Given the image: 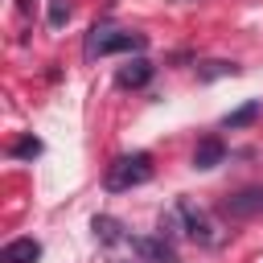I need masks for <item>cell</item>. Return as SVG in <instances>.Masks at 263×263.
<instances>
[{
  "label": "cell",
  "instance_id": "3",
  "mask_svg": "<svg viewBox=\"0 0 263 263\" xmlns=\"http://www.w3.org/2000/svg\"><path fill=\"white\" fill-rule=\"evenodd\" d=\"M173 210H177V218H181V234H189V238L201 242V247H214V242H218L214 222H210V214H205L201 205H193L189 197H177Z\"/></svg>",
  "mask_w": 263,
  "mask_h": 263
},
{
  "label": "cell",
  "instance_id": "10",
  "mask_svg": "<svg viewBox=\"0 0 263 263\" xmlns=\"http://www.w3.org/2000/svg\"><path fill=\"white\" fill-rule=\"evenodd\" d=\"M259 111H263V107H259V99H251V103H242L238 111H230V115H226L222 123H226V127H242V123H251V119H255Z\"/></svg>",
  "mask_w": 263,
  "mask_h": 263
},
{
  "label": "cell",
  "instance_id": "9",
  "mask_svg": "<svg viewBox=\"0 0 263 263\" xmlns=\"http://www.w3.org/2000/svg\"><path fill=\"white\" fill-rule=\"evenodd\" d=\"M148 78H152V62H144V58L127 62V66L115 74V82H119V86H144Z\"/></svg>",
  "mask_w": 263,
  "mask_h": 263
},
{
  "label": "cell",
  "instance_id": "6",
  "mask_svg": "<svg viewBox=\"0 0 263 263\" xmlns=\"http://www.w3.org/2000/svg\"><path fill=\"white\" fill-rule=\"evenodd\" d=\"M37 259H41V242L37 238H12L0 251V263H37Z\"/></svg>",
  "mask_w": 263,
  "mask_h": 263
},
{
  "label": "cell",
  "instance_id": "11",
  "mask_svg": "<svg viewBox=\"0 0 263 263\" xmlns=\"http://www.w3.org/2000/svg\"><path fill=\"white\" fill-rule=\"evenodd\" d=\"M37 152H41V140H33V136L12 140V148H8V156H16V160H33Z\"/></svg>",
  "mask_w": 263,
  "mask_h": 263
},
{
  "label": "cell",
  "instance_id": "8",
  "mask_svg": "<svg viewBox=\"0 0 263 263\" xmlns=\"http://www.w3.org/2000/svg\"><path fill=\"white\" fill-rule=\"evenodd\" d=\"M95 238L99 242H107V247H115V242H127V234H123V226L111 218V214H95Z\"/></svg>",
  "mask_w": 263,
  "mask_h": 263
},
{
  "label": "cell",
  "instance_id": "5",
  "mask_svg": "<svg viewBox=\"0 0 263 263\" xmlns=\"http://www.w3.org/2000/svg\"><path fill=\"white\" fill-rule=\"evenodd\" d=\"M222 214L230 218H251V214H263V189H242L234 197L222 201Z\"/></svg>",
  "mask_w": 263,
  "mask_h": 263
},
{
  "label": "cell",
  "instance_id": "4",
  "mask_svg": "<svg viewBox=\"0 0 263 263\" xmlns=\"http://www.w3.org/2000/svg\"><path fill=\"white\" fill-rule=\"evenodd\" d=\"M127 247L140 255V263H181L164 234H127Z\"/></svg>",
  "mask_w": 263,
  "mask_h": 263
},
{
  "label": "cell",
  "instance_id": "2",
  "mask_svg": "<svg viewBox=\"0 0 263 263\" xmlns=\"http://www.w3.org/2000/svg\"><path fill=\"white\" fill-rule=\"evenodd\" d=\"M152 177V156L148 152H132V156H119L107 164V189L111 193H123L132 185H144Z\"/></svg>",
  "mask_w": 263,
  "mask_h": 263
},
{
  "label": "cell",
  "instance_id": "12",
  "mask_svg": "<svg viewBox=\"0 0 263 263\" xmlns=\"http://www.w3.org/2000/svg\"><path fill=\"white\" fill-rule=\"evenodd\" d=\"M66 21H70V0H49V25L62 29Z\"/></svg>",
  "mask_w": 263,
  "mask_h": 263
},
{
  "label": "cell",
  "instance_id": "1",
  "mask_svg": "<svg viewBox=\"0 0 263 263\" xmlns=\"http://www.w3.org/2000/svg\"><path fill=\"white\" fill-rule=\"evenodd\" d=\"M148 37L144 33H132V29H90L86 37V58H107V53H132V49H144Z\"/></svg>",
  "mask_w": 263,
  "mask_h": 263
},
{
  "label": "cell",
  "instance_id": "13",
  "mask_svg": "<svg viewBox=\"0 0 263 263\" xmlns=\"http://www.w3.org/2000/svg\"><path fill=\"white\" fill-rule=\"evenodd\" d=\"M222 74H238V66L234 62H205V70H201V78H222Z\"/></svg>",
  "mask_w": 263,
  "mask_h": 263
},
{
  "label": "cell",
  "instance_id": "7",
  "mask_svg": "<svg viewBox=\"0 0 263 263\" xmlns=\"http://www.w3.org/2000/svg\"><path fill=\"white\" fill-rule=\"evenodd\" d=\"M222 160H226L222 136H205V140L193 148V168H214V164H222Z\"/></svg>",
  "mask_w": 263,
  "mask_h": 263
}]
</instances>
